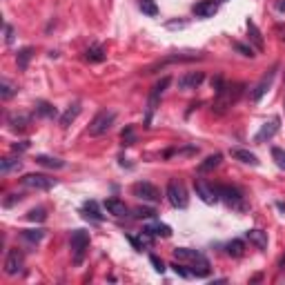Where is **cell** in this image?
I'll use <instances>...</instances> for the list:
<instances>
[{"mask_svg": "<svg viewBox=\"0 0 285 285\" xmlns=\"http://www.w3.org/2000/svg\"><path fill=\"white\" fill-rule=\"evenodd\" d=\"M203 80H205V74L203 71H189V74L180 76L178 78V89H198L203 85Z\"/></svg>", "mask_w": 285, "mask_h": 285, "instance_id": "obj_12", "label": "cell"}, {"mask_svg": "<svg viewBox=\"0 0 285 285\" xmlns=\"http://www.w3.org/2000/svg\"><path fill=\"white\" fill-rule=\"evenodd\" d=\"M277 69H279V65H274L272 69L268 71V74L263 76V78L259 80V83L254 85V92H252V101H256L259 103L261 98L265 96V94H268V89L272 87V83H274V78H277Z\"/></svg>", "mask_w": 285, "mask_h": 285, "instance_id": "obj_11", "label": "cell"}, {"mask_svg": "<svg viewBox=\"0 0 285 285\" xmlns=\"http://www.w3.org/2000/svg\"><path fill=\"white\" fill-rule=\"evenodd\" d=\"M114 121H116V112H112V109H103V112H98L96 116H94V121L89 123V136L107 134V132L112 130Z\"/></svg>", "mask_w": 285, "mask_h": 285, "instance_id": "obj_5", "label": "cell"}, {"mask_svg": "<svg viewBox=\"0 0 285 285\" xmlns=\"http://www.w3.org/2000/svg\"><path fill=\"white\" fill-rule=\"evenodd\" d=\"M36 163L42 165V167H49V169H63L65 167V160L54 158V156H45V154H38L36 156Z\"/></svg>", "mask_w": 285, "mask_h": 285, "instance_id": "obj_24", "label": "cell"}, {"mask_svg": "<svg viewBox=\"0 0 285 285\" xmlns=\"http://www.w3.org/2000/svg\"><path fill=\"white\" fill-rule=\"evenodd\" d=\"M194 189H196V196L201 198L203 203H207V205L218 203V187L216 185H210V183L198 178V180H194Z\"/></svg>", "mask_w": 285, "mask_h": 285, "instance_id": "obj_10", "label": "cell"}, {"mask_svg": "<svg viewBox=\"0 0 285 285\" xmlns=\"http://www.w3.org/2000/svg\"><path fill=\"white\" fill-rule=\"evenodd\" d=\"M192 11L198 18H214L218 11V0H201L192 7Z\"/></svg>", "mask_w": 285, "mask_h": 285, "instance_id": "obj_13", "label": "cell"}, {"mask_svg": "<svg viewBox=\"0 0 285 285\" xmlns=\"http://www.w3.org/2000/svg\"><path fill=\"white\" fill-rule=\"evenodd\" d=\"M241 92H243V85H227V83H225V87H223L221 92L216 94V101H214L212 109H214L216 114H225L227 109H230L236 101H239Z\"/></svg>", "mask_w": 285, "mask_h": 285, "instance_id": "obj_2", "label": "cell"}, {"mask_svg": "<svg viewBox=\"0 0 285 285\" xmlns=\"http://www.w3.org/2000/svg\"><path fill=\"white\" fill-rule=\"evenodd\" d=\"M134 216L136 218H154L156 216V210H151V207H136Z\"/></svg>", "mask_w": 285, "mask_h": 285, "instance_id": "obj_36", "label": "cell"}, {"mask_svg": "<svg viewBox=\"0 0 285 285\" xmlns=\"http://www.w3.org/2000/svg\"><path fill=\"white\" fill-rule=\"evenodd\" d=\"M16 201H18V203L22 201V194H11V198H7V201H4V207H11Z\"/></svg>", "mask_w": 285, "mask_h": 285, "instance_id": "obj_41", "label": "cell"}, {"mask_svg": "<svg viewBox=\"0 0 285 285\" xmlns=\"http://www.w3.org/2000/svg\"><path fill=\"white\" fill-rule=\"evenodd\" d=\"M221 160H223V156L218 154V151H216V154H212V156H207V158L203 160L201 165H198V172H201V174L212 172V169H216L218 165H221Z\"/></svg>", "mask_w": 285, "mask_h": 285, "instance_id": "obj_26", "label": "cell"}, {"mask_svg": "<svg viewBox=\"0 0 285 285\" xmlns=\"http://www.w3.org/2000/svg\"><path fill=\"white\" fill-rule=\"evenodd\" d=\"M20 167H22L20 156H7V158L0 160V172H2V174H9V172H13V169L18 172Z\"/></svg>", "mask_w": 285, "mask_h": 285, "instance_id": "obj_23", "label": "cell"}, {"mask_svg": "<svg viewBox=\"0 0 285 285\" xmlns=\"http://www.w3.org/2000/svg\"><path fill=\"white\" fill-rule=\"evenodd\" d=\"M174 259L176 261H189L192 268V277L196 279H207L210 277V261L205 259V254L198 250H189V248H176L174 250Z\"/></svg>", "mask_w": 285, "mask_h": 285, "instance_id": "obj_1", "label": "cell"}, {"mask_svg": "<svg viewBox=\"0 0 285 285\" xmlns=\"http://www.w3.org/2000/svg\"><path fill=\"white\" fill-rule=\"evenodd\" d=\"M20 180H22V185H25V187H29V189H40V192H47V189L56 187V183H58L56 178L47 176V174H25V176H22Z\"/></svg>", "mask_w": 285, "mask_h": 285, "instance_id": "obj_8", "label": "cell"}, {"mask_svg": "<svg viewBox=\"0 0 285 285\" xmlns=\"http://www.w3.org/2000/svg\"><path fill=\"white\" fill-rule=\"evenodd\" d=\"M230 154H232V158L241 160V163H245V165H252V167H259V163H261V160L256 158V154H252L250 149H243V147H232Z\"/></svg>", "mask_w": 285, "mask_h": 285, "instance_id": "obj_16", "label": "cell"}, {"mask_svg": "<svg viewBox=\"0 0 285 285\" xmlns=\"http://www.w3.org/2000/svg\"><path fill=\"white\" fill-rule=\"evenodd\" d=\"M22 268H25V254L18 248H11L7 252V259H4V274L16 277V274L22 272Z\"/></svg>", "mask_w": 285, "mask_h": 285, "instance_id": "obj_9", "label": "cell"}, {"mask_svg": "<svg viewBox=\"0 0 285 285\" xmlns=\"http://www.w3.org/2000/svg\"><path fill=\"white\" fill-rule=\"evenodd\" d=\"M279 270H281V272H283V270H285V254L281 256V261H279Z\"/></svg>", "mask_w": 285, "mask_h": 285, "instance_id": "obj_45", "label": "cell"}, {"mask_svg": "<svg viewBox=\"0 0 285 285\" xmlns=\"http://www.w3.org/2000/svg\"><path fill=\"white\" fill-rule=\"evenodd\" d=\"M225 250H227V254H230V256L239 259V256L245 254V243L241 239H234V241H230V243L225 245Z\"/></svg>", "mask_w": 285, "mask_h": 285, "instance_id": "obj_30", "label": "cell"}, {"mask_svg": "<svg viewBox=\"0 0 285 285\" xmlns=\"http://www.w3.org/2000/svg\"><path fill=\"white\" fill-rule=\"evenodd\" d=\"M216 187H218V201H223L227 207H232L236 212L248 210L245 196L239 187H234V185H216Z\"/></svg>", "mask_w": 285, "mask_h": 285, "instance_id": "obj_3", "label": "cell"}, {"mask_svg": "<svg viewBox=\"0 0 285 285\" xmlns=\"http://www.w3.org/2000/svg\"><path fill=\"white\" fill-rule=\"evenodd\" d=\"M248 38H250V40H252V45H254L256 47V49H259V51H263V36H261V31H259V27H256L254 25V20H248Z\"/></svg>", "mask_w": 285, "mask_h": 285, "instance_id": "obj_25", "label": "cell"}, {"mask_svg": "<svg viewBox=\"0 0 285 285\" xmlns=\"http://www.w3.org/2000/svg\"><path fill=\"white\" fill-rule=\"evenodd\" d=\"M234 49L236 51H241V54L243 56H250V58H254V49H252V47H248V45H243V42H234Z\"/></svg>", "mask_w": 285, "mask_h": 285, "instance_id": "obj_39", "label": "cell"}, {"mask_svg": "<svg viewBox=\"0 0 285 285\" xmlns=\"http://www.w3.org/2000/svg\"><path fill=\"white\" fill-rule=\"evenodd\" d=\"M142 232H147L149 236H160V239H169V236H172V227L165 225V223H158V221L145 225V230Z\"/></svg>", "mask_w": 285, "mask_h": 285, "instance_id": "obj_18", "label": "cell"}, {"mask_svg": "<svg viewBox=\"0 0 285 285\" xmlns=\"http://www.w3.org/2000/svg\"><path fill=\"white\" fill-rule=\"evenodd\" d=\"M167 201L172 203V207H178V210H185L189 205V196H187V189L180 180H169L167 183V192H165Z\"/></svg>", "mask_w": 285, "mask_h": 285, "instance_id": "obj_6", "label": "cell"}, {"mask_svg": "<svg viewBox=\"0 0 285 285\" xmlns=\"http://www.w3.org/2000/svg\"><path fill=\"white\" fill-rule=\"evenodd\" d=\"M20 239L25 241L27 245H38L42 239H45V230H42V227H36V230H22Z\"/></svg>", "mask_w": 285, "mask_h": 285, "instance_id": "obj_22", "label": "cell"}, {"mask_svg": "<svg viewBox=\"0 0 285 285\" xmlns=\"http://www.w3.org/2000/svg\"><path fill=\"white\" fill-rule=\"evenodd\" d=\"M132 194H134L136 198H141V201H147V203H158L160 198V189L156 187V185L147 183V180H139V183H134V187H132Z\"/></svg>", "mask_w": 285, "mask_h": 285, "instance_id": "obj_7", "label": "cell"}, {"mask_svg": "<svg viewBox=\"0 0 285 285\" xmlns=\"http://www.w3.org/2000/svg\"><path fill=\"white\" fill-rule=\"evenodd\" d=\"M105 58H107V51L103 45H92L85 51V60H87V63H103Z\"/></svg>", "mask_w": 285, "mask_h": 285, "instance_id": "obj_19", "label": "cell"}, {"mask_svg": "<svg viewBox=\"0 0 285 285\" xmlns=\"http://www.w3.org/2000/svg\"><path fill=\"white\" fill-rule=\"evenodd\" d=\"M274 7H277V9H279V11H285V0H279V2H277V4H274Z\"/></svg>", "mask_w": 285, "mask_h": 285, "instance_id": "obj_43", "label": "cell"}, {"mask_svg": "<svg viewBox=\"0 0 285 285\" xmlns=\"http://www.w3.org/2000/svg\"><path fill=\"white\" fill-rule=\"evenodd\" d=\"M80 109H83V107H80V101H76L74 105H69V107H67V112H65L63 116H60V127H63V130H67L71 123H74L76 118H78Z\"/></svg>", "mask_w": 285, "mask_h": 285, "instance_id": "obj_20", "label": "cell"}, {"mask_svg": "<svg viewBox=\"0 0 285 285\" xmlns=\"http://www.w3.org/2000/svg\"><path fill=\"white\" fill-rule=\"evenodd\" d=\"M69 248H71V261H74V265H83L85 254H87V248H89V234L85 230H74L69 239Z\"/></svg>", "mask_w": 285, "mask_h": 285, "instance_id": "obj_4", "label": "cell"}, {"mask_svg": "<svg viewBox=\"0 0 285 285\" xmlns=\"http://www.w3.org/2000/svg\"><path fill=\"white\" fill-rule=\"evenodd\" d=\"M16 92H18V89L13 87V85L9 83L7 78H2V80H0V98H2V101H7V98H11Z\"/></svg>", "mask_w": 285, "mask_h": 285, "instance_id": "obj_31", "label": "cell"}, {"mask_svg": "<svg viewBox=\"0 0 285 285\" xmlns=\"http://www.w3.org/2000/svg\"><path fill=\"white\" fill-rule=\"evenodd\" d=\"M121 141H123V145H125V147L134 145V142H136V134H134V127H132V125H127L125 130L121 132Z\"/></svg>", "mask_w": 285, "mask_h": 285, "instance_id": "obj_34", "label": "cell"}, {"mask_svg": "<svg viewBox=\"0 0 285 285\" xmlns=\"http://www.w3.org/2000/svg\"><path fill=\"white\" fill-rule=\"evenodd\" d=\"M29 123H31V116H27V114H9L7 116V125L11 130H27Z\"/></svg>", "mask_w": 285, "mask_h": 285, "instance_id": "obj_21", "label": "cell"}, {"mask_svg": "<svg viewBox=\"0 0 285 285\" xmlns=\"http://www.w3.org/2000/svg\"><path fill=\"white\" fill-rule=\"evenodd\" d=\"M139 7H141V11H142V13H147V16H151V18L158 16V7H156L154 0H141Z\"/></svg>", "mask_w": 285, "mask_h": 285, "instance_id": "obj_33", "label": "cell"}, {"mask_svg": "<svg viewBox=\"0 0 285 285\" xmlns=\"http://www.w3.org/2000/svg\"><path fill=\"white\" fill-rule=\"evenodd\" d=\"M279 127H281V118L274 116L272 121L265 123V125L261 127V132L254 136V141H256V142H265V141H270V139H272V136L279 132Z\"/></svg>", "mask_w": 285, "mask_h": 285, "instance_id": "obj_14", "label": "cell"}, {"mask_svg": "<svg viewBox=\"0 0 285 285\" xmlns=\"http://www.w3.org/2000/svg\"><path fill=\"white\" fill-rule=\"evenodd\" d=\"M103 207H105L107 214H112V216H116V218H123V216H127V214H130L127 205L121 201V198H107V201L103 203Z\"/></svg>", "mask_w": 285, "mask_h": 285, "instance_id": "obj_15", "label": "cell"}, {"mask_svg": "<svg viewBox=\"0 0 285 285\" xmlns=\"http://www.w3.org/2000/svg\"><path fill=\"white\" fill-rule=\"evenodd\" d=\"M149 263L154 265V270H156L158 274H163L165 270H167V268H165V263H163V259H158L156 254H151V256H149Z\"/></svg>", "mask_w": 285, "mask_h": 285, "instance_id": "obj_38", "label": "cell"}, {"mask_svg": "<svg viewBox=\"0 0 285 285\" xmlns=\"http://www.w3.org/2000/svg\"><path fill=\"white\" fill-rule=\"evenodd\" d=\"M4 42H7V45L13 42V27L9 25V22H4Z\"/></svg>", "mask_w": 285, "mask_h": 285, "instance_id": "obj_40", "label": "cell"}, {"mask_svg": "<svg viewBox=\"0 0 285 285\" xmlns=\"http://www.w3.org/2000/svg\"><path fill=\"white\" fill-rule=\"evenodd\" d=\"M245 239H248L252 245H256L259 250H265V248H268V232L259 230V227H254V230H248V232H245Z\"/></svg>", "mask_w": 285, "mask_h": 285, "instance_id": "obj_17", "label": "cell"}, {"mask_svg": "<svg viewBox=\"0 0 285 285\" xmlns=\"http://www.w3.org/2000/svg\"><path fill=\"white\" fill-rule=\"evenodd\" d=\"M31 56H34V49L31 47H25V49H20L16 54V63H18V69L20 71H25L27 67H29V60H31Z\"/></svg>", "mask_w": 285, "mask_h": 285, "instance_id": "obj_28", "label": "cell"}, {"mask_svg": "<svg viewBox=\"0 0 285 285\" xmlns=\"http://www.w3.org/2000/svg\"><path fill=\"white\" fill-rule=\"evenodd\" d=\"M36 114L38 116H45V118H56L58 116V109L51 105V103L40 101V103H36Z\"/></svg>", "mask_w": 285, "mask_h": 285, "instance_id": "obj_29", "label": "cell"}, {"mask_svg": "<svg viewBox=\"0 0 285 285\" xmlns=\"http://www.w3.org/2000/svg\"><path fill=\"white\" fill-rule=\"evenodd\" d=\"M27 147H29V142H20V145L16 142V145H13V151H25Z\"/></svg>", "mask_w": 285, "mask_h": 285, "instance_id": "obj_42", "label": "cell"}, {"mask_svg": "<svg viewBox=\"0 0 285 285\" xmlns=\"http://www.w3.org/2000/svg\"><path fill=\"white\" fill-rule=\"evenodd\" d=\"M272 158L279 167L285 169V149H281V147H272Z\"/></svg>", "mask_w": 285, "mask_h": 285, "instance_id": "obj_35", "label": "cell"}, {"mask_svg": "<svg viewBox=\"0 0 285 285\" xmlns=\"http://www.w3.org/2000/svg\"><path fill=\"white\" fill-rule=\"evenodd\" d=\"M83 216L85 218H92V221H96V223H101L103 218H105L101 212H98L96 201H87V203H85V205H83Z\"/></svg>", "mask_w": 285, "mask_h": 285, "instance_id": "obj_27", "label": "cell"}, {"mask_svg": "<svg viewBox=\"0 0 285 285\" xmlns=\"http://www.w3.org/2000/svg\"><path fill=\"white\" fill-rule=\"evenodd\" d=\"M277 210L285 214V203H283V201H277Z\"/></svg>", "mask_w": 285, "mask_h": 285, "instance_id": "obj_44", "label": "cell"}, {"mask_svg": "<svg viewBox=\"0 0 285 285\" xmlns=\"http://www.w3.org/2000/svg\"><path fill=\"white\" fill-rule=\"evenodd\" d=\"M45 218H47V210H45V207H34V210L27 212V221H31V223H42Z\"/></svg>", "mask_w": 285, "mask_h": 285, "instance_id": "obj_32", "label": "cell"}, {"mask_svg": "<svg viewBox=\"0 0 285 285\" xmlns=\"http://www.w3.org/2000/svg\"><path fill=\"white\" fill-rule=\"evenodd\" d=\"M169 268H172L174 272H176L178 277H183V279H189V277H192V270H185V265H180L178 261H176V263H172Z\"/></svg>", "mask_w": 285, "mask_h": 285, "instance_id": "obj_37", "label": "cell"}]
</instances>
